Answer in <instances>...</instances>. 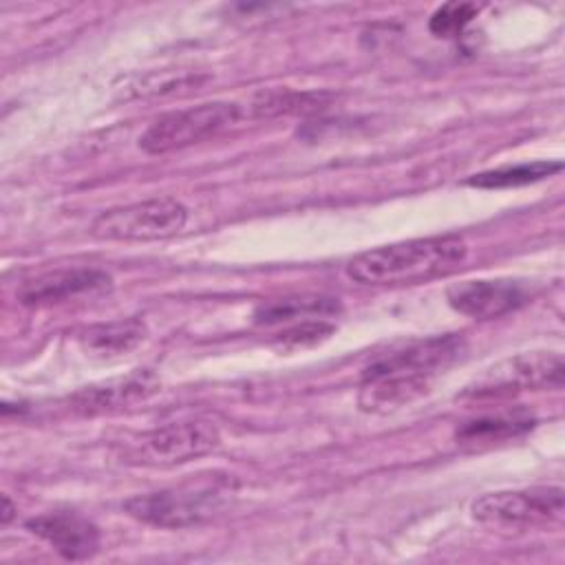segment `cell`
<instances>
[{"instance_id":"cell-13","label":"cell","mask_w":565,"mask_h":565,"mask_svg":"<svg viewBox=\"0 0 565 565\" xmlns=\"http://www.w3.org/2000/svg\"><path fill=\"white\" fill-rule=\"evenodd\" d=\"M146 333L148 329L143 320L126 318V320H113V322H102V324L82 329L77 333V344L90 358L113 360L137 349L143 342Z\"/></svg>"},{"instance_id":"cell-1","label":"cell","mask_w":565,"mask_h":565,"mask_svg":"<svg viewBox=\"0 0 565 565\" xmlns=\"http://www.w3.org/2000/svg\"><path fill=\"white\" fill-rule=\"evenodd\" d=\"M457 335H435L386 353L369 364L360 380L358 404L364 413H391L422 397L433 377L461 355Z\"/></svg>"},{"instance_id":"cell-8","label":"cell","mask_w":565,"mask_h":565,"mask_svg":"<svg viewBox=\"0 0 565 565\" xmlns=\"http://www.w3.org/2000/svg\"><path fill=\"white\" fill-rule=\"evenodd\" d=\"M221 444L218 428L207 419H188L143 433L128 448V461L143 466H174L199 459Z\"/></svg>"},{"instance_id":"cell-9","label":"cell","mask_w":565,"mask_h":565,"mask_svg":"<svg viewBox=\"0 0 565 565\" xmlns=\"http://www.w3.org/2000/svg\"><path fill=\"white\" fill-rule=\"evenodd\" d=\"M26 530L46 541L68 561H82L97 552L99 530L77 512H46L26 521Z\"/></svg>"},{"instance_id":"cell-17","label":"cell","mask_w":565,"mask_h":565,"mask_svg":"<svg viewBox=\"0 0 565 565\" xmlns=\"http://www.w3.org/2000/svg\"><path fill=\"white\" fill-rule=\"evenodd\" d=\"M333 99L331 93H296V90H269L254 97L249 110L254 117H278L289 113H309L324 108Z\"/></svg>"},{"instance_id":"cell-18","label":"cell","mask_w":565,"mask_h":565,"mask_svg":"<svg viewBox=\"0 0 565 565\" xmlns=\"http://www.w3.org/2000/svg\"><path fill=\"white\" fill-rule=\"evenodd\" d=\"M331 333H333V324H329L324 320H300V324H294L287 331L278 333L274 344L280 351H296V349L320 344Z\"/></svg>"},{"instance_id":"cell-16","label":"cell","mask_w":565,"mask_h":565,"mask_svg":"<svg viewBox=\"0 0 565 565\" xmlns=\"http://www.w3.org/2000/svg\"><path fill=\"white\" fill-rule=\"evenodd\" d=\"M561 168H563L561 161H530V163H516V166H501L494 170L472 174L466 183L475 188H488V190L516 188V185H525V183H534L545 177H552L554 172H561Z\"/></svg>"},{"instance_id":"cell-5","label":"cell","mask_w":565,"mask_h":565,"mask_svg":"<svg viewBox=\"0 0 565 565\" xmlns=\"http://www.w3.org/2000/svg\"><path fill=\"white\" fill-rule=\"evenodd\" d=\"M188 223V207L170 196L148 199L102 212L90 234L104 241H159L179 234Z\"/></svg>"},{"instance_id":"cell-10","label":"cell","mask_w":565,"mask_h":565,"mask_svg":"<svg viewBox=\"0 0 565 565\" xmlns=\"http://www.w3.org/2000/svg\"><path fill=\"white\" fill-rule=\"evenodd\" d=\"M113 280L106 271L93 267H75L42 274L29 282H24L18 291V300L29 307L64 302L84 294H99L110 289Z\"/></svg>"},{"instance_id":"cell-15","label":"cell","mask_w":565,"mask_h":565,"mask_svg":"<svg viewBox=\"0 0 565 565\" xmlns=\"http://www.w3.org/2000/svg\"><path fill=\"white\" fill-rule=\"evenodd\" d=\"M340 309L338 298L327 296H291V298H278L258 305L254 318L258 324H278L289 322L296 318H311V316H329Z\"/></svg>"},{"instance_id":"cell-19","label":"cell","mask_w":565,"mask_h":565,"mask_svg":"<svg viewBox=\"0 0 565 565\" xmlns=\"http://www.w3.org/2000/svg\"><path fill=\"white\" fill-rule=\"evenodd\" d=\"M477 11H479V7L470 4V2H448L433 13L428 26L435 35L450 38V35L461 33L463 26L477 15Z\"/></svg>"},{"instance_id":"cell-4","label":"cell","mask_w":565,"mask_h":565,"mask_svg":"<svg viewBox=\"0 0 565 565\" xmlns=\"http://www.w3.org/2000/svg\"><path fill=\"white\" fill-rule=\"evenodd\" d=\"M472 519L501 530H530L558 523L563 519V490L525 488L488 492L472 501Z\"/></svg>"},{"instance_id":"cell-7","label":"cell","mask_w":565,"mask_h":565,"mask_svg":"<svg viewBox=\"0 0 565 565\" xmlns=\"http://www.w3.org/2000/svg\"><path fill=\"white\" fill-rule=\"evenodd\" d=\"M223 503V490L216 486H183L137 494L126 501V512L157 527H190L210 519Z\"/></svg>"},{"instance_id":"cell-14","label":"cell","mask_w":565,"mask_h":565,"mask_svg":"<svg viewBox=\"0 0 565 565\" xmlns=\"http://www.w3.org/2000/svg\"><path fill=\"white\" fill-rule=\"evenodd\" d=\"M532 426H534V419L525 411H508V413L470 419L455 430V437L459 444L481 446V444H494L510 437H519L527 433Z\"/></svg>"},{"instance_id":"cell-11","label":"cell","mask_w":565,"mask_h":565,"mask_svg":"<svg viewBox=\"0 0 565 565\" xmlns=\"http://www.w3.org/2000/svg\"><path fill=\"white\" fill-rule=\"evenodd\" d=\"M448 302L455 311L488 320L499 318L525 302V289L514 280H466L448 289Z\"/></svg>"},{"instance_id":"cell-6","label":"cell","mask_w":565,"mask_h":565,"mask_svg":"<svg viewBox=\"0 0 565 565\" xmlns=\"http://www.w3.org/2000/svg\"><path fill=\"white\" fill-rule=\"evenodd\" d=\"M563 377H565V364L558 353H550V351L519 353L486 369V373H481L470 386H466L463 397L486 399V397H508L523 391L561 388Z\"/></svg>"},{"instance_id":"cell-2","label":"cell","mask_w":565,"mask_h":565,"mask_svg":"<svg viewBox=\"0 0 565 565\" xmlns=\"http://www.w3.org/2000/svg\"><path fill=\"white\" fill-rule=\"evenodd\" d=\"M468 258L461 236H428L358 254L347 274L360 285H411L452 274Z\"/></svg>"},{"instance_id":"cell-12","label":"cell","mask_w":565,"mask_h":565,"mask_svg":"<svg viewBox=\"0 0 565 565\" xmlns=\"http://www.w3.org/2000/svg\"><path fill=\"white\" fill-rule=\"evenodd\" d=\"M159 391V380L152 371H135L126 377L108 380L95 386H86L71 397V404L79 413H104L126 408L143 402Z\"/></svg>"},{"instance_id":"cell-20","label":"cell","mask_w":565,"mask_h":565,"mask_svg":"<svg viewBox=\"0 0 565 565\" xmlns=\"http://www.w3.org/2000/svg\"><path fill=\"white\" fill-rule=\"evenodd\" d=\"M11 516H13V505H11L9 497H2V523L7 525L11 521Z\"/></svg>"},{"instance_id":"cell-3","label":"cell","mask_w":565,"mask_h":565,"mask_svg":"<svg viewBox=\"0 0 565 565\" xmlns=\"http://www.w3.org/2000/svg\"><path fill=\"white\" fill-rule=\"evenodd\" d=\"M241 106L234 102H207L157 117L139 139V146L150 154L174 152L210 137H216L227 126L241 119Z\"/></svg>"}]
</instances>
